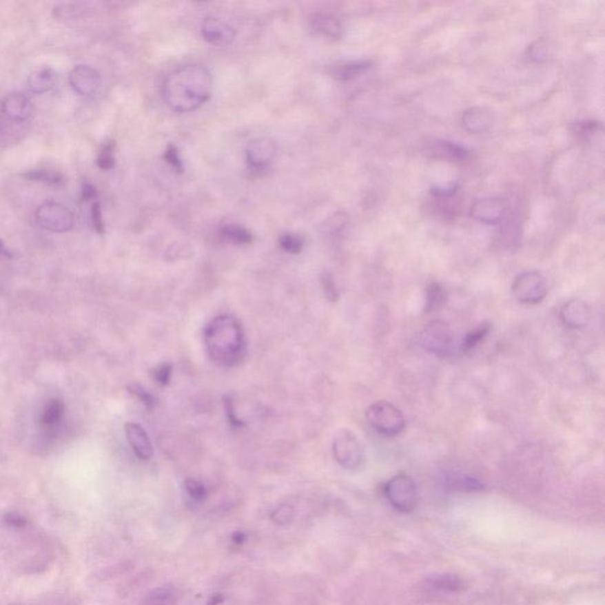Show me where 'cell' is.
<instances>
[{
    "label": "cell",
    "instance_id": "cell-22",
    "mask_svg": "<svg viewBox=\"0 0 605 605\" xmlns=\"http://www.w3.org/2000/svg\"><path fill=\"white\" fill-rule=\"evenodd\" d=\"M178 601V590L172 586L154 588L145 597L143 605H175Z\"/></svg>",
    "mask_w": 605,
    "mask_h": 605
},
{
    "label": "cell",
    "instance_id": "cell-4",
    "mask_svg": "<svg viewBox=\"0 0 605 605\" xmlns=\"http://www.w3.org/2000/svg\"><path fill=\"white\" fill-rule=\"evenodd\" d=\"M384 494L390 505L402 513L413 512L419 502L416 484L406 474H398L391 478L384 487Z\"/></svg>",
    "mask_w": 605,
    "mask_h": 605
},
{
    "label": "cell",
    "instance_id": "cell-27",
    "mask_svg": "<svg viewBox=\"0 0 605 605\" xmlns=\"http://www.w3.org/2000/svg\"><path fill=\"white\" fill-rule=\"evenodd\" d=\"M64 411V404L59 398L51 400L43 414L42 421L45 426H54L61 421Z\"/></svg>",
    "mask_w": 605,
    "mask_h": 605
},
{
    "label": "cell",
    "instance_id": "cell-20",
    "mask_svg": "<svg viewBox=\"0 0 605 605\" xmlns=\"http://www.w3.org/2000/svg\"><path fill=\"white\" fill-rule=\"evenodd\" d=\"M57 82H59L57 74L50 68H44L41 70L34 71V74H31L28 79L30 89L36 94L50 92L51 89L56 87Z\"/></svg>",
    "mask_w": 605,
    "mask_h": 605
},
{
    "label": "cell",
    "instance_id": "cell-3",
    "mask_svg": "<svg viewBox=\"0 0 605 605\" xmlns=\"http://www.w3.org/2000/svg\"><path fill=\"white\" fill-rule=\"evenodd\" d=\"M365 418L375 431L386 436L398 435L406 427L402 411L387 401H378L368 407Z\"/></svg>",
    "mask_w": 605,
    "mask_h": 605
},
{
    "label": "cell",
    "instance_id": "cell-18",
    "mask_svg": "<svg viewBox=\"0 0 605 605\" xmlns=\"http://www.w3.org/2000/svg\"><path fill=\"white\" fill-rule=\"evenodd\" d=\"M424 585L431 590L441 593H460L464 588V582L451 573H435L424 578Z\"/></svg>",
    "mask_w": 605,
    "mask_h": 605
},
{
    "label": "cell",
    "instance_id": "cell-31",
    "mask_svg": "<svg viewBox=\"0 0 605 605\" xmlns=\"http://www.w3.org/2000/svg\"><path fill=\"white\" fill-rule=\"evenodd\" d=\"M529 59L535 63L545 62L550 56V45L546 39H538L529 48Z\"/></svg>",
    "mask_w": 605,
    "mask_h": 605
},
{
    "label": "cell",
    "instance_id": "cell-40",
    "mask_svg": "<svg viewBox=\"0 0 605 605\" xmlns=\"http://www.w3.org/2000/svg\"><path fill=\"white\" fill-rule=\"evenodd\" d=\"M598 122L596 121H583V122H578L576 125V130L577 133L583 134V135H586V134H593L595 130H597V127H598Z\"/></svg>",
    "mask_w": 605,
    "mask_h": 605
},
{
    "label": "cell",
    "instance_id": "cell-35",
    "mask_svg": "<svg viewBox=\"0 0 605 605\" xmlns=\"http://www.w3.org/2000/svg\"><path fill=\"white\" fill-rule=\"evenodd\" d=\"M128 390L130 391V394L139 398L147 408L153 409L154 406H155V398H153V395L150 394V391H147L143 387L139 386V384H130L128 387Z\"/></svg>",
    "mask_w": 605,
    "mask_h": 605
},
{
    "label": "cell",
    "instance_id": "cell-42",
    "mask_svg": "<svg viewBox=\"0 0 605 605\" xmlns=\"http://www.w3.org/2000/svg\"><path fill=\"white\" fill-rule=\"evenodd\" d=\"M95 196V187L90 185V183H84L83 189H82V200H83V201H88V200L94 199Z\"/></svg>",
    "mask_w": 605,
    "mask_h": 605
},
{
    "label": "cell",
    "instance_id": "cell-28",
    "mask_svg": "<svg viewBox=\"0 0 605 605\" xmlns=\"http://www.w3.org/2000/svg\"><path fill=\"white\" fill-rule=\"evenodd\" d=\"M294 518V507L287 505V504L277 506L269 514L271 522H274V525H277V526H286V525H289V524L292 522Z\"/></svg>",
    "mask_w": 605,
    "mask_h": 605
},
{
    "label": "cell",
    "instance_id": "cell-14",
    "mask_svg": "<svg viewBox=\"0 0 605 605\" xmlns=\"http://www.w3.org/2000/svg\"><path fill=\"white\" fill-rule=\"evenodd\" d=\"M125 435L134 453L141 460H150L153 456V444L150 436L143 428L137 423L129 422L125 426Z\"/></svg>",
    "mask_w": 605,
    "mask_h": 605
},
{
    "label": "cell",
    "instance_id": "cell-17",
    "mask_svg": "<svg viewBox=\"0 0 605 605\" xmlns=\"http://www.w3.org/2000/svg\"><path fill=\"white\" fill-rule=\"evenodd\" d=\"M429 153L436 158L452 162H464L469 158V150L456 142L436 140L429 145Z\"/></svg>",
    "mask_w": 605,
    "mask_h": 605
},
{
    "label": "cell",
    "instance_id": "cell-41",
    "mask_svg": "<svg viewBox=\"0 0 605 605\" xmlns=\"http://www.w3.org/2000/svg\"><path fill=\"white\" fill-rule=\"evenodd\" d=\"M5 522L13 527H23L26 525V519L21 514L16 513V512H10L5 515Z\"/></svg>",
    "mask_w": 605,
    "mask_h": 605
},
{
    "label": "cell",
    "instance_id": "cell-7",
    "mask_svg": "<svg viewBox=\"0 0 605 605\" xmlns=\"http://www.w3.org/2000/svg\"><path fill=\"white\" fill-rule=\"evenodd\" d=\"M452 330L444 320H431L420 334V345L423 349L439 356H446L453 347Z\"/></svg>",
    "mask_w": 605,
    "mask_h": 605
},
{
    "label": "cell",
    "instance_id": "cell-5",
    "mask_svg": "<svg viewBox=\"0 0 605 605\" xmlns=\"http://www.w3.org/2000/svg\"><path fill=\"white\" fill-rule=\"evenodd\" d=\"M332 453L337 462L347 469H357L365 460L360 440L350 429L337 431L332 441Z\"/></svg>",
    "mask_w": 605,
    "mask_h": 605
},
{
    "label": "cell",
    "instance_id": "cell-10",
    "mask_svg": "<svg viewBox=\"0 0 605 605\" xmlns=\"http://www.w3.org/2000/svg\"><path fill=\"white\" fill-rule=\"evenodd\" d=\"M507 212V203L502 198H481L471 206V216L481 224L498 225Z\"/></svg>",
    "mask_w": 605,
    "mask_h": 605
},
{
    "label": "cell",
    "instance_id": "cell-34",
    "mask_svg": "<svg viewBox=\"0 0 605 605\" xmlns=\"http://www.w3.org/2000/svg\"><path fill=\"white\" fill-rule=\"evenodd\" d=\"M173 373V367L170 363H162L153 370V378L162 387L170 384V378Z\"/></svg>",
    "mask_w": 605,
    "mask_h": 605
},
{
    "label": "cell",
    "instance_id": "cell-13",
    "mask_svg": "<svg viewBox=\"0 0 605 605\" xmlns=\"http://www.w3.org/2000/svg\"><path fill=\"white\" fill-rule=\"evenodd\" d=\"M494 121V112L486 107L469 108L464 112L461 119L462 127L471 134L485 133L492 128Z\"/></svg>",
    "mask_w": 605,
    "mask_h": 605
},
{
    "label": "cell",
    "instance_id": "cell-38",
    "mask_svg": "<svg viewBox=\"0 0 605 605\" xmlns=\"http://www.w3.org/2000/svg\"><path fill=\"white\" fill-rule=\"evenodd\" d=\"M92 226H94V228H95L96 232L99 233V234H103V218H102V209H101V205L99 203H92Z\"/></svg>",
    "mask_w": 605,
    "mask_h": 605
},
{
    "label": "cell",
    "instance_id": "cell-9",
    "mask_svg": "<svg viewBox=\"0 0 605 605\" xmlns=\"http://www.w3.org/2000/svg\"><path fill=\"white\" fill-rule=\"evenodd\" d=\"M277 143L269 137H257L245 150L246 162L253 170H266L277 156Z\"/></svg>",
    "mask_w": 605,
    "mask_h": 605
},
{
    "label": "cell",
    "instance_id": "cell-25",
    "mask_svg": "<svg viewBox=\"0 0 605 605\" xmlns=\"http://www.w3.org/2000/svg\"><path fill=\"white\" fill-rule=\"evenodd\" d=\"M446 298H447V294H446L444 287L438 283H433L428 286L424 311L431 312L439 309L446 302Z\"/></svg>",
    "mask_w": 605,
    "mask_h": 605
},
{
    "label": "cell",
    "instance_id": "cell-12",
    "mask_svg": "<svg viewBox=\"0 0 605 605\" xmlns=\"http://www.w3.org/2000/svg\"><path fill=\"white\" fill-rule=\"evenodd\" d=\"M71 87L82 96L95 95L101 87V75L99 71L89 65H79L71 71Z\"/></svg>",
    "mask_w": 605,
    "mask_h": 605
},
{
    "label": "cell",
    "instance_id": "cell-26",
    "mask_svg": "<svg viewBox=\"0 0 605 605\" xmlns=\"http://www.w3.org/2000/svg\"><path fill=\"white\" fill-rule=\"evenodd\" d=\"M489 331H491V325L489 324H481L480 327H478L477 329H474L473 331L469 332L466 335L464 340H462L461 349L464 351H469V350L475 348L480 343L481 340H484L489 335Z\"/></svg>",
    "mask_w": 605,
    "mask_h": 605
},
{
    "label": "cell",
    "instance_id": "cell-8",
    "mask_svg": "<svg viewBox=\"0 0 605 605\" xmlns=\"http://www.w3.org/2000/svg\"><path fill=\"white\" fill-rule=\"evenodd\" d=\"M36 216L38 224L51 232H67L74 224V216L71 212L59 203H44L38 208Z\"/></svg>",
    "mask_w": 605,
    "mask_h": 605
},
{
    "label": "cell",
    "instance_id": "cell-32",
    "mask_svg": "<svg viewBox=\"0 0 605 605\" xmlns=\"http://www.w3.org/2000/svg\"><path fill=\"white\" fill-rule=\"evenodd\" d=\"M25 178L32 181H41L50 185H59L63 183L62 175L48 170H31L26 173Z\"/></svg>",
    "mask_w": 605,
    "mask_h": 605
},
{
    "label": "cell",
    "instance_id": "cell-33",
    "mask_svg": "<svg viewBox=\"0 0 605 605\" xmlns=\"http://www.w3.org/2000/svg\"><path fill=\"white\" fill-rule=\"evenodd\" d=\"M185 489L189 497L196 502H203L207 498L208 491L206 486L195 479H187L185 481Z\"/></svg>",
    "mask_w": 605,
    "mask_h": 605
},
{
    "label": "cell",
    "instance_id": "cell-1",
    "mask_svg": "<svg viewBox=\"0 0 605 605\" xmlns=\"http://www.w3.org/2000/svg\"><path fill=\"white\" fill-rule=\"evenodd\" d=\"M213 79L206 68L188 64L170 71L162 84V96L173 112H191L206 103Z\"/></svg>",
    "mask_w": 605,
    "mask_h": 605
},
{
    "label": "cell",
    "instance_id": "cell-15",
    "mask_svg": "<svg viewBox=\"0 0 605 605\" xmlns=\"http://www.w3.org/2000/svg\"><path fill=\"white\" fill-rule=\"evenodd\" d=\"M562 320L568 328L582 329L591 320V311L588 305L580 299L568 300L562 309Z\"/></svg>",
    "mask_w": 605,
    "mask_h": 605
},
{
    "label": "cell",
    "instance_id": "cell-19",
    "mask_svg": "<svg viewBox=\"0 0 605 605\" xmlns=\"http://www.w3.org/2000/svg\"><path fill=\"white\" fill-rule=\"evenodd\" d=\"M373 65L371 61L362 59V61H349V62L340 63L335 67L331 68V75L335 79L347 82L363 75L365 71L369 70Z\"/></svg>",
    "mask_w": 605,
    "mask_h": 605
},
{
    "label": "cell",
    "instance_id": "cell-21",
    "mask_svg": "<svg viewBox=\"0 0 605 605\" xmlns=\"http://www.w3.org/2000/svg\"><path fill=\"white\" fill-rule=\"evenodd\" d=\"M312 25L318 32L330 38H340L343 34V26L336 18L324 14V13H316L312 18Z\"/></svg>",
    "mask_w": 605,
    "mask_h": 605
},
{
    "label": "cell",
    "instance_id": "cell-6",
    "mask_svg": "<svg viewBox=\"0 0 605 605\" xmlns=\"http://www.w3.org/2000/svg\"><path fill=\"white\" fill-rule=\"evenodd\" d=\"M512 294L519 302L535 305L546 297V280L542 274L535 271L522 272L514 279Z\"/></svg>",
    "mask_w": 605,
    "mask_h": 605
},
{
    "label": "cell",
    "instance_id": "cell-43",
    "mask_svg": "<svg viewBox=\"0 0 605 605\" xmlns=\"http://www.w3.org/2000/svg\"><path fill=\"white\" fill-rule=\"evenodd\" d=\"M0 256H4L6 258H12V253L10 252L8 247L3 244V241L0 240Z\"/></svg>",
    "mask_w": 605,
    "mask_h": 605
},
{
    "label": "cell",
    "instance_id": "cell-37",
    "mask_svg": "<svg viewBox=\"0 0 605 605\" xmlns=\"http://www.w3.org/2000/svg\"><path fill=\"white\" fill-rule=\"evenodd\" d=\"M322 285H323L324 292H325V296L328 297V299L332 300V302H336L338 297H340V292L337 290L336 284H335V280H334V277H332L330 274H323L322 276Z\"/></svg>",
    "mask_w": 605,
    "mask_h": 605
},
{
    "label": "cell",
    "instance_id": "cell-11",
    "mask_svg": "<svg viewBox=\"0 0 605 605\" xmlns=\"http://www.w3.org/2000/svg\"><path fill=\"white\" fill-rule=\"evenodd\" d=\"M201 34L211 45L225 48L232 44L236 38V30L218 18H206L201 26Z\"/></svg>",
    "mask_w": 605,
    "mask_h": 605
},
{
    "label": "cell",
    "instance_id": "cell-2",
    "mask_svg": "<svg viewBox=\"0 0 605 605\" xmlns=\"http://www.w3.org/2000/svg\"><path fill=\"white\" fill-rule=\"evenodd\" d=\"M207 353L220 365H236L246 353L244 329L236 317L216 316L203 330Z\"/></svg>",
    "mask_w": 605,
    "mask_h": 605
},
{
    "label": "cell",
    "instance_id": "cell-30",
    "mask_svg": "<svg viewBox=\"0 0 605 605\" xmlns=\"http://www.w3.org/2000/svg\"><path fill=\"white\" fill-rule=\"evenodd\" d=\"M115 165V142L108 141L104 143L97 156V166L101 170H112Z\"/></svg>",
    "mask_w": 605,
    "mask_h": 605
},
{
    "label": "cell",
    "instance_id": "cell-16",
    "mask_svg": "<svg viewBox=\"0 0 605 605\" xmlns=\"http://www.w3.org/2000/svg\"><path fill=\"white\" fill-rule=\"evenodd\" d=\"M1 112L13 122H23L32 112L31 101L24 94H11L3 101Z\"/></svg>",
    "mask_w": 605,
    "mask_h": 605
},
{
    "label": "cell",
    "instance_id": "cell-24",
    "mask_svg": "<svg viewBox=\"0 0 605 605\" xmlns=\"http://www.w3.org/2000/svg\"><path fill=\"white\" fill-rule=\"evenodd\" d=\"M223 236L231 241L233 244L236 245H249L252 243V233L249 229H246L244 226L238 224L225 225L223 227Z\"/></svg>",
    "mask_w": 605,
    "mask_h": 605
},
{
    "label": "cell",
    "instance_id": "cell-23",
    "mask_svg": "<svg viewBox=\"0 0 605 605\" xmlns=\"http://www.w3.org/2000/svg\"><path fill=\"white\" fill-rule=\"evenodd\" d=\"M448 485L453 489L461 491V492H480L484 489V485L475 478L464 475V474H454L448 478Z\"/></svg>",
    "mask_w": 605,
    "mask_h": 605
},
{
    "label": "cell",
    "instance_id": "cell-36",
    "mask_svg": "<svg viewBox=\"0 0 605 605\" xmlns=\"http://www.w3.org/2000/svg\"><path fill=\"white\" fill-rule=\"evenodd\" d=\"M165 160L170 163V166L173 167L175 172L183 173V163L180 155H178V148L175 145H170L167 147L166 152H165Z\"/></svg>",
    "mask_w": 605,
    "mask_h": 605
},
{
    "label": "cell",
    "instance_id": "cell-29",
    "mask_svg": "<svg viewBox=\"0 0 605 605\" xmlns=\"http://www.w3.org/2000/svg\"><path fill=\"white\" fill-rule=\"evenodd\" d=\"M279 245L285 252L298 254L304 247V238L294 233H285L279 238Z\"/></svg>",
    "mask_w": 605,
    "mask_h": 605
},
{
    "label": "cell",
    "instance_id": "cell-39",
    "mask_svg": "<svg viewBox=\"0 0 605 605\" xmlns=\"http://www.w3.org/2000/svg\"><path fill=\"white\" fill-rule=\"evenodd\" d=\"M458 188H459V186L456 183H451L448 187H434L431 189V194L434 195V196H438V198H441V199H444H444H448V198H452V196L455 195Z\"/></svg>",
    "mask_w": 605,
    "mask_h": 605
}]
</instances>
